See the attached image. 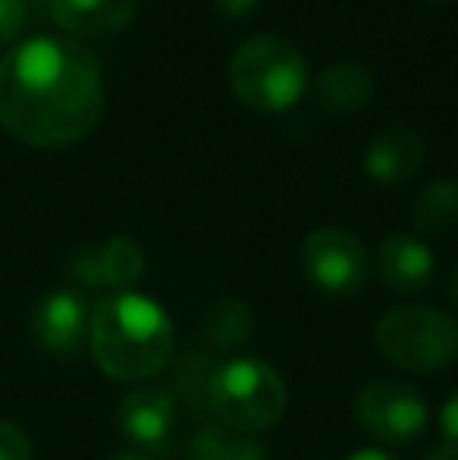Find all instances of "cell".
Instances as JSON below:
<instances>
[{"mask_svg": "<svg viewBox=\"0 0 458 460\" xmlns=\"http://www.w3.org/2000/svg\"><path fill=\"white\" fill-rule=\"evenodd\" d=\"M104 113L101 63L76 38L38 35L0 57V128L29 147H69Z\"/></svg>", "mask_w": 458, "mask_h": 460, "instance_id": "cell-1", "label": "cell"}, {"mask_svg": "<svg viewBox=\"0 0 458 460\" xmlns=\"http://www.w3.org/2000/svg\"><path fill=\"white\" fill-rule=\"evenodd\" d=\"M380 276L390 285L392 291H402V295H411V291H424L434 279V254L430 248L415 235H405V232H396L390 235L383 244H380Z\"/></svg>", "mask_w": 458, "mask_h": 460, "instance_id": "cell-13", "label": "cell"}, {"mask_svg": "<svg viewBox=\"0 0 458 460\" xmlns=\"http://www.w3.org/2000/svg\"><path fill=\"white\" fill-rule=\"evenodd\" d=\"M373 339L392 367L409 373H436L458 358V323L430 307L390 310Z\"/></svg>", "mask_w": 458, "mask_h": 460, "instance_id": "cell-5", "label": "cell"}, {"mask_svg": "<svg viewBox=\"0 0 458 460\" xmlns=\"http://www.w3.org/2000/svg\"><path fill=\"white\" fill-rule=\"evenodd\" d=\"M0 460H31L29 436L6 420H0Z\"/></svg>", "mask_w": 458, "mask_h": 460, "instance_id": "cell-20", "label": "cell"}, {"mask_svg": "<svg viewBox=\"0 0 458 460\" xmlns=\"http://www.w3.org/2000/svg\"><path fill=\"white\" fill-rule=\"evenodd\" d=\"M214 369L217 367H211L208 360H204V354H189V358H185V364L179 367L176 382H179V388L185 392V398H189L195 407H202V404L211 407L208 392H211V379H214Z\"/></svg>", "mask_w": 458, "mask_h": 460, "instance_id": "cell-18", "label": "cell"}, {"mask_svg": "<svg viewBox=\"0 0 458 460\" xmlns=\"http://www.w3.org/2000/svg\"><path fill=\"white\" fill-rule=\"evenodd\" d=\"M139 0H50V19L67 38H107L132 25Z\"/></svg>", "mask_w": 458, "mask_h": 460, "instance_id": "cell-12", "label": "cell"}, {"mask_svg": "<svg viewBox=\"0 0 458 460\" xmlns=\"http://www.w3.org/2000/svg\"><path fill=\"white\" fill-rule=\"evenodd\" d=\"M116 423L129 445L145 457H164L176 432V398L164 388H135L120 401Z\"/></svg>", "mask_w": 458, "mask_h": 460, "instance_id": "cell-8", "label": "cell"}, {"mask_svg": "<svg viewBox=\"0 0 458 460\" xmlns=\"http://www.w3.org/2000/svg\"><path fill=\"white\" fill-rule=\"evenodd\" d=\"M449 301L458 307V267H455V273H453V282H449Z\"/></svg>", "mask_w": 458, "mask_h": 460, "instance_id": "cell-25", "label": "cell"}, {"mask_svg": "<svg viewBox=\"0 0 458 460\" xmlns=\"http://www.w3.org/2000/svg\"><path fill=\"white\" fill-rule=\"evenodd\" d=\"M358 423L371 436L390 445H405L418 438L427 426V404L411 385L396 379L367 382L355 398Z\"/></svg>", "mask_w": 458, "mask_h": 460, "instance_id": "cell-6", "label": "cell"}, {"mask_svg": "<svg viewBox=\"0 0 458 460\" xmlns=\"http://www.w3.org/2000/svg\"><path fill=\"white\" fill-rule=\"evenodd\" d=\"M88 323H92V314H88L85 297L73 288H60L38 304L31 316V332L44 351L76 354L88 339Z\"/></svg>", "mask_w": 458, "mask_h": 460, "instance_id": "cell-9", "label": "cell"}, {"mask_svg": "<svg viewBox=\"0 0 458 460\" xmlns=\"http://www.w3.org/2000/svg\"><path fill=\"white\" fill-rule=\"evenodd\" d=\"M415 226L424 235H446L458 226V182H430L415 200Z\"/></svg>", "mask_w": 458, "mask_h": 460, "instance_id": "cell-15", "label": "cell"}, {"mask_svg": "<svg viewBox=\"0 0 458 460\" xmlns=\"http://www.w3.org/2000/svg\"><path fill=\"white\" fill-rule=\"evenodd\" d=\"M145 273V251L135 238L113 235L98 251H82L73 261V276L85 285L126 288Z\"/></svg>", "mask_w": 458, "mask_h": 460, "instance_id": "cell-11", "label": "cell"}, {"mask_svg": "<svg viewBox=\"0 0 458 460\" xmlns=\"http://www.w3.org/2000/svg\"><path fill=\"white\" fill-rule=\"evenodd\" d=\"M427 460H458V448H455L453 442H446V438H443L436 448H430Z\"/></svg>", "mask_w": 458, "mask_h": 460, "instance_id": "cell-23", "label": "cell"}, {"mask_svg": "<svg viewBox=\"0 0 458 460\" xmlns=\"http://www.w3.org/2000/svg\"><path fill=\"white\" fill-rule=\"evenodd\" d=\"M346 460H396V457H390L386 451H377V448H364V451H355V455H348Z\"/></svg>", "mask_w": 458, "mask_h": 460, "instance_id": "cell-24", "label": "cell"}, {"mask_svg": "<svg viewBox=\"0 0 458 460\" xmlns=\"http://www.w3.org/2000/svg\"><path fill=\"white\" fill-rule=\"evenodd\" d=\"M424 164V138L409 126H390L371 138L364 151V172L380 185H399Z\"/></svg>", "mask_w": 458, "mask_h": 460, "instance_id": "cell-10", "label": "cell"}, {"mask_svg": "<svg viewBox=\"0 0 458 460\" xmlns=\"http://www.w3.org/2000/svg\"><path fill=\"white\" fill-rule=\"evenodd\" d=\"M25 22H29L25 0H0V48L16 41L22 35Z\"/></svg>", "mask_w": 458, "mask_h": 460, "instance_id": "cell-19", "label": "cell"}, {"mask_svg": "<svg viewBox=\"0 0 458 460\" xmlns=\"http://www.w3.org/2000/svg\"><path fill=\"white\" fill-rule=\"evenodd\" d=\"M214 4H217V10H220L223 16L245 19V16H251V13L257 10V4H261V0H214Z\"/></svg>", "mask_w": 458, "mask_h": 460, "instance_id": "cell-22", "label": "cell"}, {"mask_svg": "<svg viewBox=\"0 0 458 460\" xmlns=\"http://www.w3.org/2000/svg\"><path fill=\"white\" fill-rule=\"evenodd\" d=\"M229 88L257 113H286L305 94L308 63L286 38L255 35L229 57Z\"/></svg>", "mask_w": 458, "mask_h": 460, "instance_id": "cell-3", "label": "cell"}, {"mask_svg": "<svg viewBox=\"0 0 458 460\" xmlns=\"http://www.w3.org/2000/svg\"><path fill=\"white\" fill-rule=\"evenodd\" d=\"M208 401L227 429L261 432L286 413L289 392L274 367L238 358L214 369Z\"/></svg>", "mask_w": 458, "mask_h": 460, "instance_id": "cell-4", "label": "cell"}, {"mask_svg": "<svg viewBox=\"0 0 458 460\" xmlns=\"http://www.w3.org/2000/svg\"><path fill=\"white\" fill-rule=\"evenodd\" d=\"M314 97L330 116H352L373 97V75L361 63H330L314 82Z\"/></svg>", "mask_w": 458, "mask_h": 460, "instance_id": "cell-14", "label": "cell"}, {"mask_svg": "<svg viewBox=\"0 0 458 460\" xmlns=\"http://www.w3.org/2000/svg\"><path fill=\"white\" fill-rule=\"evenodd\" d=\"M111 460H151V457H145V455H139V451H126V455H116Z\"/></svg>", "mask_w": 458, "mask_h": 460, "instance_id": "cell-26", "label": "cell"}, {"mask_svg": "<svg viewBox=\"0 0 458 460\" xmlns=\"http://www.w3.org/2000/svg\"><path fill=\"white\" fill-rule=\"evenodd\" d=\"M251 310L248 304L242 301H220L211 307L208 314V323H204V329H208V339L214 341L217 348H223V351H229V348H238L245 339L251 335Z\"/></svg>", "mask_w": 458, "mask_h": 460, "instance_id": "cell-17", "label": "cell"}, {"mask_svg": "<svg viewBox=\"0 0 458 460\" xmlns=\"http://www.w3.org/2000/svg\"><path fill=\"white\" fill-rule=\"evenodd\" d=\"M301 270L327 295H355L364 285V244L346 229H318L301 244Z\"/></svg>", "mask_w": 458, "mask_h": 460, "instance_id": "cell-7", "label": "cell"}, {"mask_svg": "<svg viewBox=\"0 0 458 460\" xmlns=\"http://www.w3.org/2000/svg\"><path fill=\"white\" fill-rule=\"evenodd\" d=\"M440 429H443V438H446V442H453L458 448V392L446 401V407H443Z\"/></svg>", "mask_w": 458, "mask_h": 460, "instance_id": "cell-21", "label": "cell"}, {"mask_svg": "<svg viewBox=\"0 0 458 460\" xmlns=\"http://www.w3.org/2000/svg\"><path fill=\"white\" fill-rule=\"evenodd\" d=\"M88 348L111 379L141 382L170 364L173 326L151 297L120 291L92 310Z\"/></svg>", "mask_w": 458, "mask_h": 460, "instance_id": "cell-2", "label": "cell"}, {"mask_svg": "<svg viewBox=\"0 0 458 460\" xmlns=\"http://www.w3.org/2000/svg\"><path fill=\"white\" fill-rule=\"evenodd\" d=\"M189 460H264V448L248 432L208 426L192 438Z\"/></svg>", "mask_w": 458, "mask_h": 460, "instance_id": "cell-16", "label": "cell"}]
</instances>
